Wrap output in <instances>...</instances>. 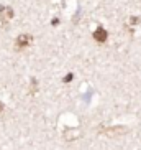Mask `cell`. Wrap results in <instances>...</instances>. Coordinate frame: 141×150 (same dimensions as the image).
Masks as SVG:
<instances>
[{
    "instance_id": "cell-4",
    "label": "cell",
    "mask_w": 141,
    "mask_h": 150,
    "mask_svg": "<svg viewBox=\"0 0 141 150\" xmlns=\"http://www.w3.org/2000/svg\"><path fill=\"white\" fill-rule=\"evenodd\" d=\"M72 78H74L72 74H67L66 78H64V83H70V81H72Z\"/></svg>"
},
{
    "instance_id": "cell-2",
    "label": "cell",
    "mask_w": 141,
    "mask_h": 150,
    "mask_svg": "<svg viewBox=\"0 0 141 150\" xmlns=\"http://www.w3.org/2000/svg\"><path fill=\"white\" fill-rule=\"evenodd\" d=\"M13 18V10L10 8V7H3V5H0V22L2 23H7L8 20Z\"/></svg>"
},
{
    "instance_id": "cell-1",
    "label": "cell",
    "mask_w": 141,
    "mask_h": 150,
    "mask_svg": "<svg viewBox=\"0 0 141 150\" xmlns=\"http://www.w3.org/2000/svg\"><path fill=\"white\" fill-rule=\"evenodd\" d=\"M31 41H33V36L31 35H20L17 40H15V48L17 50L27 48L28 45H31Z\"/></svg>"
},
{
    "instance_id": "cell-3",
    "label": "cell",
    "mask_w": 141,
    "mask_h": 150,
    "mask_svg": "<svg viewBox=\"0 0 141 150\" xmlns=\"http://www.w3.org/2000/svg\"><path fill=\"white\" fill-rule=\"evenodd\" d=\"M107 38H108V33H107V30H105V28L98 27L97 30L94 31V40H95V41H98V43H105V41H107Z\"/></svg>"
}]
</instances>
